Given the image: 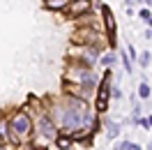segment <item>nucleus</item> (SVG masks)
Masks as SVG:
<instances>
[{
	"label": "nucleus",
	"instance_id": "f257e3e1",
	"mask_svg": "<svg viewBox=\"0 0 152 150\" xmlns=\"http://www.w3.org/2000/svg\"><path fill=\"white\" fill-rule=\"evenodd\" d=\"M10 127H12V141H16L19 143L23 136H28L30 134V129H32V122H30V118L26 115V113H16L14 118H12V122H10Z\"/></svg>",
	"mask_w": 152,
	"mask_h": 150
},
{
	"label": "nucleus",
	"instance_id": "f03ea898",
	"mask_svg": "<svg viewBox=\"0 0 152 150\" xmlns=\"http://www.w3.org/2000/svg\"><path fill=\"white\" fill-rule=\"evenodd\" d=\"M108 76H111V72H106V74H104V81H102L99 93H97V111H99V113H104L106 106H108Z\"/></svg>",
	"mask_w": 152,
	"mask_h": 150
},
{
	"label": "nucleus",
	"instance_id": "7ed1b4c3",
	"mask_svg": "<svg viewBox=\"0 0 152 150\" xmlns=\"http://www.w3.org/2000/svg\"><path fill=\"white\" fill-rule=\"evenodd\" d=\"M37 127H39V132H42V136H44V139H51V136L56 134V127H53V122H51L48 115H42V118H39Z\"/></svg>",
	"mask_w": 152,
	"mask_h": 150
},
{
	"label": "nucleus",
	"instance_id": "20e7f679",
	"mask_svg": "<svg viewBox=\"0 0 152 150\" xmlns=\"http://www.w3.org/2000/svg\"><path fill=\"white\" fill-rule=\"evenodd\" d=\"M90 10V0H72L69 5H67V12L76 16V14H83V12Z\"/></svg>",
	"mask_w": 152,
	"mask_h": 150
},
{
	"label": "nucleus",
	"instance_id": "39448f33",
	"mask_svg": "<svg viewBox=\"0 0 152 150\" xmlns=\"http://www.w3.org/2000/svg\"><path fill=\"white\" fill-rule=\"evenodd\" d=\"M104 21H106V28H108V35H111V42H113V46H115V19H113V14H111V10L108 7H104Z\"/></svg>",
	"mask_w": 152,
	"mask_h": 150
},
{
	"label": "nucleus",
	"instance_id": "423d86ee",
	"mask_svg": "<svg viewBox=\"0 0 152 150\" xmlns=\"http://www.w3.org/2000/svg\"><path fill=\"white\" fill-rule=\"evenodd\" d=\"M44 7H46V10H65L67 2H65V0H46Z\"/></svg>",
	"mask_w": 152,
	"mask_h": 150
},
{
	"label": "nucleus",
	"instance_id": "0eeeda50",
	"mask_svg": "<svg viewBox=\"0 0 152 150\" xmlns=\"http://www.w3.org/2000/svg\"><path fill=\"white\" fill-rule=\"evenodd\" d=\"M106 127H108V136H111V139H115V136H118V134H120V125H118V122H106Z\"/></svg>",
	"mask_w": 152,
	"mask_h": 150
},
{
	"label": "nucleus",
	"instance_id": "6e6552de",
	"mask_svg": "<svg viewBox=\"0 0 152 150\" xmlns=\"http://www.w3.org/2000/svg\"><path fill=\"white\" fill-rule=\"evenodd\" d=\"M69 146H72V139H69V136H58V148L60 150H67Z\"/></svg>",
	"mask_w": 152,
	"mask_h": 150
},
{
	"label": "nucleus",
	"instance_id": "1a4fd4ad",
	"mask_svg": "<svg viewBox=\"0 0 152 150\" xmlns=\"http://www.w3.org/2000/svg\"><path fill=\"white\" fill-rule=\"evenodd\" d=\"M118 150H141V146H138V143H132V141H127V143H120Z\"/></svg>",
	"mask_w": 152,
	"mask_h": 150
},
{
	"label": "nucleus",
	"instance_id": "9d476101",
	"mask_svg": "<svg viewBox=\"0 0 152 150\" xmlns=\"http://www.w3.org/2000/svg\"><path fill=\"white\" fill-rule=\"evenodd\" d=\"M138 97H143V99H145V97H150V85H148V83H141V85H138Z\"/></svg>",
	"mask_w": 152,
	"mask_h": 150
},
{
	"label": "nucleus",
	"instance_id": "9b49d317",
	"mask_svg": "<svg viewBox=\"0 0 152 150\" xmlns=\"http://www.w3.org/2000/svg\"><path fill=\"white\" fill-rule=\"evenodd\" d=\"M148 62H150V51H145V53H141V65L145 67Z\"/></svg>",
	"mask_w": 152,
	"mask_h": 150
},
{
	"label": "nucleus",
	"instance_id": "f8f14e48",
	"mask_svg": "<svg viewBox=\"0 0 152 150\" xmlns=\"http://www.w3.org/2000/svg\"><path fill=\"white\" fill-rule=\"evenodd\" d=\"M122 62H124V69H127V72H132V62H129L127 53H122Z\"/></svg>",
	"mask_w": 152,
	"mask_h": 150
},
{
	"label": "nucleus",
	"instance_id": "ddd939ff",
	"mask_svg": "<svg viewBox=\"0 0 152 150\" xmlns=\"http://www.w3.org/2000/svg\"><path fill=\"white\" fill-rule=\"evenodd\" d=\"M111 62H115V56H113V53L104 56V65H111Z\"/></svg>",
	"mask_w": 152,
	"mask_h": 150
},
{
	"label": "nucleus",
	"instance_id": "4468645a",
	"mask_svg": "<svg viewBox=\"0 0 152 150\" xmlns=\"http://www.w3.org/2000/svg\"><path fill=\"white\" fill-rule=\"evenodd\" d=\"M141 19H143V21L152 19V16H150V10H141Z\"/></svg>",
	"mask_w": 152,
	"mask_h": 150
},
{
	"label": "nucleus",
	"instance_id": "2eb2a0df",
	"mask_svg": "<svg viewBox=\"0 0 152 150\" xmlns=\"http://www.w3.org/2000/svg\"><path fill=\"white\" fill-rule=\"evenodd\" d=\"M111 95H113L115 99H120V97H122V95H120V88H118V85H115V88H113V93H111Z\"/></svg>",
	"mask_w": 152,
	"mask_h": 150
},
{
	"label": "nucleus",
	"instance_id": "dca6fc26",
	"mask_svg": "<svg viewBox=\"0 0 152 150\" xmlns=\"http://www.w3.org/2000/svg\"><path fill=\"white\" fill-rule=\"evenodd\" d=\"M145 122H148V127H150V125H152V115H150V118H148V120H145Z\"/></svg>",
	"mask_w": 152,
	"mask_h": 150
},
{
	"label": "nucleus",
	"instance_id": "f3484780",
	"mask_svg": "<svg viewBox=\"0 0 152 150\" xmlns=\"http://www.w3.org/2000/svg\"><path fill=\"white\" fill-rule=\"evenodd\" d=\"M148 26H150V28H152V19H148Z\"/></svg>",
	"mask_w": 152,
	"mask_h": 150
},
{
	"label": "nucleus",
	"instance_id": "a211bd4d",
	"mask_svg": "<svg viewBox=\"0 0 152 150\" xmlns=\"http://www.w3.org/2000/svg\"><path fill=\"white\" fill-rule=\"evenodd\" d=\"M0 146H2V134H0Z\"/></svg>",
	"mask_w": 152,
	"mask_h": 150
},
{
	"label": "nucleus",
	"instance_id": "6ab92c4d",
	"mask_svg": "<svg viewBox=\"0 0 152 150\" xmlns=\"http://www.w3.org/2000/svg\"><path fill=\"white\" fill-rule=\"evenodd\" d=\"M145 2H148V5H152V0H145Z\"/></svg>",
	"mask_w": 152,
	"mask_h": 150
},
{
	"label": "nucleus",
	"instance_id": "aec40b11",
	"mask_svg": "<svg viewBox=\"0 0 152 150\" xmlns=\"http://www.w3.org/2000/svg\"><path fill=\"white\" fill-rule=\"evenodd\" d=\"M37 150H46V148H37Z\"/></svg>",
	"mask_w": 152,
	"mask_h": 150
},
{
	"label": "nucleus",
	"instance_id": "412c9836",
	"mask_svg": "<svg viewBox=\"0 0 152 150\" xmlns=\"http://www.w3.org/2000/svg\"><path fill=\"white\" fill-rule=\"evenodd\" d=\"M0 150H5V148H0Z\"/></svg>",
	"mask_w": 152,
	"mask_h": 150
}]
</instances>
